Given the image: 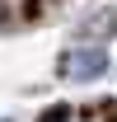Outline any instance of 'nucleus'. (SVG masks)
Instances as JSON below:
<instances>
[{
    "mask_svg": "<svg viewBox=\"0 0 117 122\" xmlns=\"http://www.w3.org/2000/svg\"><path fill=\"white\" fill-rule=\"evenodd\" d=\"M103 71H108V52H98V47H75L61 56V75L70 80H98Z\"/></svg>",
    "mask_w": 117,
    "mask_h": 122,
    "instance_id": "1",
    "label": "nucleus"
},
{
    "mask_svg": "<svg viewBox=\"0 0 117 122\" xmlns=\"http://www.w3.org/2000/svg\"><path fill=\"white\" fill-rule=\"evenodd\" d=\"M70 117V108H52V113H42V122H66Z\"/></svg>",
    "mask_w": 117,
    "mask_h": 122,
    "instance_id": "2",
    "label": "nucleus"
}]
</instances>
